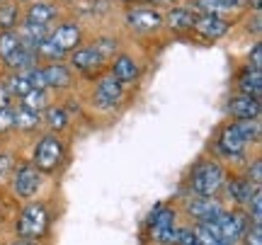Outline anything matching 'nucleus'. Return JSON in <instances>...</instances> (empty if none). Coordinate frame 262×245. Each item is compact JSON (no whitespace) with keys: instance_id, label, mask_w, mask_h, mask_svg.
<instances>
[{"instance_id":"nucleus-25","label":"nucleus","mask_w":262,"mask_h":245,"mask_svg":"<svg viewBox=\"0 0 262 245\" xmlns=\"http://www.w3.org/2000/svg\"><path fill=\"white\" fill-rule=\"evenodd\" d=\"M19 107H25L29 112L41 114L47 109V93H44V90H29V93L22 97V104H19Z\"/></svg>"},{"instance_id":"nucleus-20","label":"nucleus","mask_w":262,"mask_h":245,"mask_svg":"<svg viewBox=\"0 0 262 245\" xmlns=\"http://www.w3.org/2000/svg\"><path fill=\"white\" fill-rule=\"evenodd\" d=\"M255 189H257V187H253V185H250L245 177H235V180H231V182L226 185L228 199H233L235 204H248V202L253 199Z\"/></svg>"},{"instance_id":"nucleus-37","label":"nucleus","mask_w":262,"mask_h":245,"mask_svg":"<svg viewBox=\"0 0 262 245\" xmlns=\"http://www.w3.org/2000/svg\"><path fill=\"white\" fill-rule=\"evenodd\" d=\"M10 168H12V158L8 153H0V175H8Z\"/></svg>"},{"instance_id":"nucleus-15","label":"nucleus","mask_w":262,"mask_h":245,"mask_svg":"<svg viewBox=\"0 0 262 245\" xmlns=\"http://www.w3.org/2000/svg\"><path fill=\"white\" fill-rule=\"evenodd\" d=\"M112 76L117 78V80H119L122 85H131V83H136V80H139L141 71H139L136 61H134L131 56H117Z\"/></svg>"},{"instance_id":"nucleus-17","label":"nucleus","mask_w":262,"mask_h":245,"mask_svg":"<svg viewBox=\"0 0 262 245\" xmlns=\"http://www.w3.org/2000/svg\"><path fill=\"white\" fill-rule=\"evenodd\" d=\"M56 15H58V10H56V5H51V3H32L27 10V19H25V22L47 27Z\"/></svg>"},{"instance_id":"nucleus-2","label":"nucleus","mask_w":262,"mask_h":245,"mask_svg":"<svg viewBox=\"0 0 262 245\" xmlns=\"http://www.w3.org/2000/svg\"><path fill=\"white\" fill-rule=\"evenodd\" d=\"M49 228V214L41 204H29L22 209V214L17 218V236L22 240H34L41 238Z\"/></svg>"},{"instance_id":"nucleus-42","label":"nucleus","mask_w":262,"mask_h":245,"mask_svg":"<svg viewBox=\"0 0 262 245\" xmlns=\"http://www.w3.org/2000/svg\"><path fill=\"white\" fill-rule=\"evenodd\" d=\"M3 3H10V0H0V5H3Z\"/></svg>"},{"instance_id":"nucleus-18","label":"nucleus","mask_w":262,"mask_h":245,"mask_svg":"<svg viewBox=\"0 0 262 245\" xmlns=\"http://www.w3.org/2000/svg\"><path fill=\"white\" fill-rule=\"evenodd\" d=\"M165 22H168V27L175 29V32H187V29L194 27L196 15L187 8H172L168 15H165Z\"/></svg>"},{"instance_id":"nucleus-30","label":"nucleus","mask_w":262,"mask_h":245,"mask_svg":"<svg viewBox=\"0 0 262 245\" xmlns=\"http://www.w3.org/2000/svg\"><path fill=\"white\" fill-rule=\"evenodd\" d=\"M248 207H250V211L245 214L248 221H253V226H260V221H262V194H260V189H255V194H253V199L248 202Z\"/></svg>"},{"instance_id":"nucleus-13","label":"nucleus","mask_w":262,"mask_h":245,"mask_svg":"<svg viewBox=\"0 0 262 245\" xmlns=\"http://www.w3.org/2000/svg\"><path fill=\"white\" fill-rule=\"evenodd\" d=\"M51 44L56 49H61L63 54L68 51H75V47L80 44V27L78 25H61L51 32Z\"/></svg>"},{"instance_id":"nucleus-35","label":"nucleus","mask_w":262,"mask_h":245,"mask_svg":"<svg viewBox=\"0 0 262 245\" xmlns=\"http://www.w3.org/2000/svg\"><path fill=\"white\" fill-rule=\"evenodd\" d=\"M5 129H12V107H0V131Z\"/></svg>"},{"instance_id":"nucleus-19","label":"nucleus","mask_w":262,"mask_h":245,"mask_svg":"<svg viewBox=\"0 0 262 245\" xmlns=\"http://www.w3.org/2000/svg\"><path fill=\"white\" fill-rule=\"evenodd\" d=\"M41 71H44V80H47L49 87H68L73 83V73L63 63H51V66L41 68Z\"/></svg>"},{"instance_id":"nucleus-9","label":"nucleus","mask_w":262,"mask_h":245,"mask_svg":"<svg viewBox=\"0 0 262 245\" xmlns=\"http://www.w3.org/2000/svg\"><path fill=\"white\" fill-rule=\"evenodd\" d=\"M228 27H231V25H228L224 17H219V15H199L192 29H194L199 37L209 39V41H216V39L226 37Z\"/></svg>"},{"instance_id":"nucleus-4","label":"nucleus","mask_w":262,"mask_h":245,"mask_svg":"<svg viewBox=\"0 0 262 245\" xmlns=\"http://www.w3.org/2000/svg\"><path fill=\"white\" fill-rule=\"evenodd\" d=\"M63 161V143L56 136H44L34 151V168L39 172H54Z\"/></svg>"},{"instance_id":"nucleus-36","label":"nucleus","mask_w":262,"mask_h":245,"mask_svg":"<svg viewBox=\"0 0 262 245\" xmlns=\"http://www.w3.org/2000/svg\"><path fill=\"white\" fill-rule=\"evenodd\" d=\"M245 243H248V245H262V233H260V226L248 228V233H245Z\"/></svg>"},{"instance_id":"nucleus-8","label":"nucleus","mask_w":262,"mask_h":245,"mask_svg":"<svg viewBox=\"0 0 262 245\" xmlns=\"http://www.w3.org/2000/svg\"><path fill=\"white\" fill-rule=\"evenodd\" d=\"M122 97H124V85L114 76H104L97 80V87H95V100H97V104L114 107L117 102H122Z\"/></svg>"},{"instance_id":"nucleus-26","label":"nucleus","mask_w":262,"mask_h":245,"mask_svg":"<svg viewBox=\"0 0 262 245\" xmlns=\"http://www.w3.org/2000/svg\"><path fill=\"white\" fill-rule=\"evenodd\" d=\"M235 131L243 136L245 143H255L260 141V122L257 119H245V122H233Z\"/></svg>"},{"instance_id":"nucleus-38","label":"nucleus","mask_w":262,"mask_h":245,"mask_svg":"<svg viewBox=\"0 0 262 245\" xmlns=\"http://www.w3.org/2000/svg\"><path fill=\"white\" fill-rule=\"evenodd\" d=\"M253 32L255 34H260V15H255L253 17Z\"/></svg>"},{"instance_id":"nucleus-27","label":"nucleus","mask_w":262,"mask_h":245,"mask_svg":"<svg viewBox=\"0 0 262 245\" xmlns=\"http://www.w3.org/2000/svg\"><path fill=\"white\" fill-rule=\"evenodd\" d=\"M17 17H19V8L17 3H3L0 5V27H3V32H10V29L17 25Z\"/></svg>"},{"instance_id":"nucleus-7","label":"nucleus","mask_w":262,"mask_h":245,"mask_svg":"<svg viewBox=\"0 0 262 245\" xmlns=\"http://www.w3.org/2000/svg\"><path fill=\"white\" fill-rule=\"evenodd\" d=\"M221 211H224V207H221V202L216 197H194L187 204V214L192 218H196V224H209Z\"/></svg>"},{"instance_id":"nucleus-12","label":"nucleus","mask_w":262,"mask_h":245,"mask_svg":"<svg viewBox=\"0 0 262 245\" xmlns=\"http://www.w3.org/2000/svg\"><path fill=\"white\" fill-rule=\"evenodd\" d=\"M245 148H248V143L243 141V136L235 131L233 124H228L224 131H221V136H219V151H221V155H226V158H238V155H243Z\"/></svg>"},{"instance_id":"nucleus-14","label":"nucleus","mask_w":262,"mask_h":245,"mask_svg":"<svg viewBox=\"0 0 262 245\" xmlns=\"http://www.w3.org/2000/svg\"><path fill=\"white\" fill-rule=\"evenodd\" d=\"M104 63V58L95 51V47H85V49H75L73 51V66L85 73V76H95V71H100Z\"/></svg>"},{"instance_id":"nucleus-40","label":"nucleus","mask_w":262,"mask_h":245,"mask_svg":"<svg viewBox=\"0 0 262 245\" xmlns=\"http://www.w3.org/2000/svg\"><path fill=\"white\" fill-rule=\"evenodd\" d=\"M148 3H175V0H148Z\"/></svg>"},{"instance_id":"nucleus-32","label":"nucleus","mask_w":262,"mask_h":245,"mask_svg":"<svg viewBox=\"0 0 262 245\" xmlns=\"http://www.w3.org/2000/svg\"><path fill=\"white\" fill-rule=\"evenodd\" d=\"M175 243L178 245H199L194 228H178V238H175Z\"/></svg>"},{"instance_id":"nucleus-31","label":"nucleus","mask_w":262,"mask_h":245,"mask_svg":"<svg viewBox=\"0 0 262 245\" xmlns=\"http://www.w3.org/2000/svg\"><path fill=\"white\" fill-rule=\"evenodd\" d=\"M95 51H97V54H100L102 58H110L114 51H117V41H114V39H110V37H102L100 41H97Z\"/></svg>"},{"instance_id":"nucleus-5","label":"nucleus","mask_w":262,"mask_h":245,"mask_svg":"<svg viewBox=\"0 0 262 245\" xmlns=\"http://www.w3.org/2000/svg\"><path fill=\"white\" fill-rule=\"evenodd\" d=\"M150 238L158 245H172L178 238V226H175V211L168 207H160L150 216Z\"/></svg>"},{"instance_id":"nucleus-11","label":"nucleus","mask_w":262,"mask_h":245,"mask_svg":"<svg viewBox=\"0 0 262 245\" xmlns=\"http://www.w3.org/2000/svg\"><path fill=\"white\" fill-rule=\"evenodd\" d=\"M126 25L139 32H153L163 25V15L158 10H150V8H136L126 12Z\"/></svg>"},{"instance_id":"nucleus-34","label":"nucleus","mask_w":262,"mask_h":245,"mask_svg":"<svg viewBox=\"0 0 262 245\" xmlns=\"http://www.w3.org/2000/svg\"><path fill=\"white\" fill-rule=\"evenodd\" d=\"M250 63H248V68H253V71H260L262 68V47H260V41L253 47V51H250Z\"/></svg>"},{"instance_id":"nucleus-29","label":"nucleus","mask_w":262,"mask_h":245,"mask_svg":"<svg viewBox=\"0 0 262 245\" xmlns=\"http://www.w3.org/2000/svg\"><path fill=\"white\" fill-rule=\"evenodd\" d=\"M44 122L51 126V129H63L66 124H68V112L66 109H61V107H49L47 109V119Z\"/></svg>"},{"instance_id":"nucleus-39","label":"nucleus","mask_w":262,"mask_h":245,"mask_svg":"<svg viewBox=\"0 0 262 245\" xmlns=\"http://www.w3.org/2000/svg\"><path fill=\"white\" fill-rule=\"evenodd\" d=\"M10 245H37L34 240H15V243H10Z\"/></svg>"},{"instance_id":"nucleus-1","label":"nucleus","mask_w":262,"mask_h":245,"mask_svg":"<svg viewBox=\"0 0 262 245\" xmlns=\"http://www.w3.org/2000/svg\"><path fill=\"white\" fill-rule=\"evenodd\" d=\"M226 182V170L214 161L199 163L192 170V177H189V187L196 197H216V192L224 187Z\"/></svg>"},{"instance_id":"nucleus-16","label":"nucleus","mask_w":262,"mask_h":245,"mask_svg":"<svg viewBox=\"0 0 262 245\" xmlns=\"http://www.w3.org/2000/svg\"><path fill=\"white\" fill-rule=\"evenodd\" d=\"M238 90L241 95H250L255 100H260L262 95V73L253 71V68H245L243 73L238 76Z\"/></svg>"},{"instance_id":"nucleus-3","label":"nucleus","mask_w":262,"mask_h":245,"mask_svg":"<svg viewBox=\"0 0 262 245\" xmlns=\"http://www.w3.org/2000/svg\"><path fill=\"white\" fill-rule=\"evenodd\" d=\"M214 226L219 228V233L231 245H238L245 238V233H248L250 221H248V216L241 214V211H226L224 209V211L214 218Z\"/></svg>"},{"instance_id":"nucleus-24","label":"nucleus","mask_w":262,"mask_h":245,"mask_svg":"<svg viewBox=\"0 0 262 245\" xmlns=\"http://www.w3.org/2000/svg\"><path fill=\"white\" fill-rule=\"evenodd\" d=\"M19 47H22V39H19L17 32L10 29V32H3V34H0V58H3V61H8Z\"/></svg>"},{"instance_id":"nucleus-33","label":"nucleus","mask_w":262,"mask_h":245,"mask_svg":"<svg viewBox=\"0 0 262 245\" xmlns=\"http://www.w3.org/2000/svg\"><path fill=\"white\" fill-rule=\"evenodd\" d=\"M248 182L253 185V187H260V182H262V163L260 161H255L253 163V168L248 170Z\"/></svg>"},{"instance_id":"nucleus-6","label":"nucleus","mask_w":262,"mask_h":245,"mask_svg":"<svg viewBox=\"0 0 262 245\" xmlns=\"http://www.w3.org/2000/svg\"><path fill=\"white\" fill-rule=\"evenodd\" d=\"M39 185H41V172L34 165H19L12 172V189H15L17 197H22V199L34 197Z\"/></svg>"},{"instance_id":"nucleus-23","label":"nucleus","mask_w":262,"mask_h":245,"mask_svg":"<svg viewBox=\"0 0 262 245\" xmlns=\"http://www.w3.org/2000/svg\"><path fill=\"white\" fill-rule=\"evenodd\" d=\"M41 122V117L37 112H29L25 107L12 109V129H22V131H32L37 129V124Z\"/></svg>"},{"instance_id":"nucleus-21","label":"nucleus","mask_w":262,"mask_h":245,"mask_svg":"<svg viewBox=\"0 0 262 245\" xmlns=\"http://www.w3.org/2000/svg\"><path fill=\"white\" fill-rule=\"evenodd\" d=\"M245 0H196L194 5L199 10H204V15H219L221 12H235L238 8H243Z\"/></svg>"},{"instance_id":"nucleus-22","label":"nucleus","mask_w":262,"mask_h":245,"mask_svg":"<svg viewBox=\"0 0 262 245\" xmlns=\"http://www.w3.org/2000/svg\"><path fill=\"white\" fill-rule=\"evenodd\" d=\"M194 233H196L199 245H231L221 233H219V228L214 226V221H209V224H196Z\"/></svg>"},{"instance_id":"nucleus-28","label":"nucleus","mask_w":262,"mask_h":245,"mask_svg":"<svg viewBox=\"0 0 262 245\" xmlns=\"http://www.w3.org/2000/svg\"><path fill=\"white\" fill-rule=\"evenodd\" d=\"M34 54H37V56H41V58H51V61H56V63L66 56L61 49H56L54 44H51V39H49V37L44 39V41H39V47L34 49Z\"/></svg>"},{"instance_id":"nucleus-10","label":"nucleus","mask_w":262,"mask_h":245,"mask_svg":"<svg viewBox=\"0 0 262 245\" xmlns=\"http://www.w3.org/2000/svg\"><path fill=\"white\" fill-rule=\"evenodd\" d=\"M228 112L235 117V122H245V119H257L260 122V100H255L250 95H235L233 100L228 102Z\"/></svg>"},{"instance_id":"nucleus-41","label":"nucleus","mask_w":262,"mask_h":245,"mask_svg":"<svg viewBox=\"0 0 262 245\" xmlns=\"http://www.w3.org/2000/svg\"><path fill=\"white\" fill-rule=\"evenodd\" d=\"M253 8H255V10H260V0H253Z\"/></svg>"}]
</instances>
